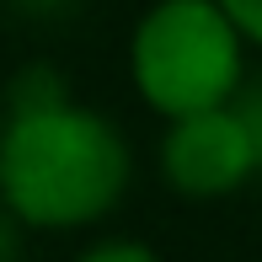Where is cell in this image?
<instances>
[{
    "mask_svg": "<svg viewBox=\"0 0 262 262\" xmlns=\"http://www.w3.org/2000/svg\"><path fill=\"white\" fill-rule=\"evenodd\" d=\"M166 182L187 198H220L235 193L246 177L262 166L257 134L241 118V107H204V113H182L161 145Z\"/></svg>",
    "mask_w": 262,
    "mask_h": 262,
    "instance_id": "cell-3",
    "label": "cell"
},
{
    "mask_svg": "<svg viewBox=\"0 0 262 262\" xmlns=\"http://www.w3.org/2000/svg\"><path fill=\"white\" fill-rule=\"evenodd\" d=\"M241 38L220 0H161L134 32V80L166 118L230 102L241 86Z\"/></svg>",
    "mask_w": 262,
    "mask_h": 262,
    "instance_id": "cell-2",
    "label": "cell"
},
{
    "mask_svg": "<svg viewBox=\"0 0 262 262\" xmlns=\"http://www.w3.org/2000/svg\"><path fill=\"white\" fill-rule=\"evenodd\" d=\"M80 262H161L150 246H134V241H107V246H91Z\"/></svg>",
    "mask_w": 262,
    "mask_h": 262,
    "instance_id": "cell-4",
    "label": "cell"
},
{
    "mask_svg": "<svg viewBox=\"0 0 262 262\" xmlns=\"http://www.w3.org/2000/svg\"><path fill=\"white\" fill-rule=\"evenodd\" d=\"M0 262H11V235H6V225H0Z\"/></svg>",
    "mask_w": 262,
    "mask_h": 262,
    "instance_id": "cell-6",
    "label": "cell"
},
{
    "mask_svg": "<svg viewBox=\"0 0 262 262\" xmlns=\"http://www.w3.org/2000/svg\"><path fill=\"white\" fill-rule=\"evenodd\" d=\"M128 150L97 113L21 107L0 145V193L27 225H86L123 198Z\"/></svg>",
    "mask_w": 262,
    "mask_h": 262,
    "instance_id": "cell-1",
    "label": "cell"
},
{
    "mask_svg": "<svg viewBox=\"0 0 262 262\" xmlns=\"http://www.w3.org/2000/svg\"><path fill=\"white\" fill-rule=\"evenodd\" d=\"M225 11H230V21L246 32V38H257L262 43V0H220Z\"/></svg>",
    "mask_w": 262,
    "mask_h": 262,
    "instance_id": "cell-5",
    "label": "cell"
}]
</instances>
